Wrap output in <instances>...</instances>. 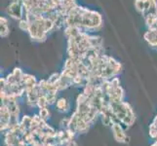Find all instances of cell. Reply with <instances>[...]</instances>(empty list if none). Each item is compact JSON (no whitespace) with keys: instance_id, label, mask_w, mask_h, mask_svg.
<instances>
[{"instance_id":"7a4b0ae2","label":"cell","mask_w":157,"mask_h":146,"mask_svg":"<svg viewBox=\"0 0 157 146\" xmlns=\"http://www.w3.org/2000/svg\"><path fill=\"white\" fill-rule=\"evenodd\" d=\"M120 124L121 123H119V122L113 123L111 125V131L113 133V137L115 138V140L117 142L125 143L128 141V137H127L125 131L122 129Z\"/></svg>"},{"instance_id":"5b68a950","label":"cell","mask_w":157,"mask_h":146,"mask_svg":"<svg viewBox=\"0 0 157 146\" xmlns=\"http://www.w3.org/2000/svg\"><path fill=\"white\" fill-rule=\"evenodd\" d=\"M147 4H148V0H136L135 6H136V9L139 11V12L142 14L145 10V8H147Z\"/></svg>"},{"instance_id":"3957f363","label":"cell","mask_w":157,"mask_h":146,"mask_svg":"<svg viewBox=\"0 0 157 146\" xmlns=\"http://www.w3.org/2000/svg\"><path fill=\"white\" fill-rule=\"evenodd\" d=\"M0 29H1V37H7L9 34V26H8V20L4 17L0 18Z\"/></svg>"},{"instance_id":"6da1fadb","label":"cell","mask_w":157,"mask_h":146,"mask_svg":"<svg viewBox=\"0 0 157 146\" xmlns=\"http://www.w3.org/2000/svg\"><path fill=\"white\" fill-rule=\"evenodd\" d=\"M24 11H25V8H24V5H23V2L21 1H14L12 2L8 7V13L9 15L12 17L13 19H16V20H21L24 19Z\"/></svg>"},{"instance_id":"8992f818","label":"cell","mask_w":157,"mask_h":146,"mask_svg":"<svg viewBox=\"0 0 157 146\" xmlns=\"http://www.w3.org/2000/svg\"><path fill=\"white\" fill-rule=\"evenodd\" d=\"M38 115L43 119V120H45V121H46L47 119H49V117H50V111H49V109H48L47 107L40 108Z\"/></svg>"},{"instance_id":"277c9868","label":"cell","mask_w":157,"mask_h":146,"mask_svg":"<svg viewBox=\"0 0 157 146\" xmlns=\"http://www.w3.org/2000/svg\"><path fill=\"white\" fill-rule=\"evenodd\" d=\"M56 106L58 108V110L61 111V112H67L69 109V103H68L66 99H63V97H62V99H59L57 100Z\"/></svg>"}]
</instances>
